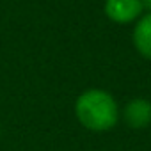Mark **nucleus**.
I'll return each instance as SVG.
<instances>
[{
  "label": "nucleus",
  "instance_id": "nucleus-1",
  "mask_svg": "<svg viewBox=\"0 0 151 151\" xmlns=\"http://www.w3.org/2000/svg\"><path fill=\"white\" fill-rule=\"evenodd\" d=\"M73 112L86 130L94 133L110 132L121 121V107L116 96L100 87L82 91L75 100Z\"/></svg>",
  "mask_w": 151,
  "mask_h": 151
},
{
  "label": "nucleus",
  "instance_id": "nucleus-2",
  "mask_svg": "<svg viewBox=\"0 0 151 151\" xmlns=\"http://www.w3.org/2000/svg\"><path fill=\"white\" fill-rule=\"evenodd\" d=\"M103 13L112 23L130 25L135 23L146 13V9L142 0H105Z\"/></svg>",
  "mask_w": 151,
  "mask_h": 151
},
{
  "label": "nucleus",
  "instance_id": "nucleus-3",
  "mask_svg": "<svg viewBox=\"0 0 151 151\" xmlns=\"http://www.w3.org/2000/svg\"><path fill=\"white\" fill-rule=\"evenodd\" d=\"M123 123L132 130H146L151 126V100L137 96L121 109Z\"/></svg>",
  "mask_w": 151,
  "mask_h": 151
},
{
  "label": "nucleus",
  "instance_id": "nucleus-4",
  "mask_svg": "<svg viewBox=\"0 0 151 151\" xmlns=\"http://www.w3.org/2000/svg\"><path fill=\"white\" fill-rule=\"evenodd\" d=\"M132 43L135 52L146 59L151 60V11H146L132 29Z\"/></svg>",
  "mask_w": 151,
  "mask_h": 151
},
{
  "label": "nucleus",
  "instance_id": "nucleus-5",
  "mask_svg": "<svg viewBox=\"0 0 151 151\" xmlns=\"http://www.w3.org/2000/svg\"><path fill=\"white\" fill-rule=\"evenodd\" d=\"M142 4H144L146 11H151V0H142Z\"/></svg>",
  "mask_w": 151,
  "mask_h": 151
},
{
  "label": "nucleus",
  "instance_id": "nucleus-6",
  "mask_svg": "<svg viewBox=\"0 0 151 151\" xmlns=\"http://www.w3.org/2000/svg\"><path fill=\"white\" fill-rule=\"evenodd\" d=\"M0 137H2V121H0Z\"/></svg>",
  "mask_w": 151,
  "mask_h": 151
}]
</instances>
